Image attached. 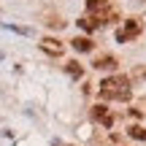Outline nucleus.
I'll use <instances>...</instances> for the list:
<instances>
[{
    "mask_svg": "<svg viewBox=\"0 0 146 146\" xmlns=\"http://www.w3.org/2000/svg\"><path fill=\"white\" fill-rule=\"evenodd\" d=\"M130 78L127 76H108L100 81V98L103 100H130Z\"/></svg>",
    "mask_w": 146,
    "mask_h": 146,
    "instance_id": "nucleus-1",
    "label": "nucleus"
},
{
    "mask_svg": "<svg viewBox=\"0 0 146 146\" xmlns=\"http://www.w3.org/2000/svg\"><path fill=\"white\" fill-rule=\"evenodd\" d=\"M141 22L138 19H127V22H122V27L116 30V41L119 43H127V41H133V38H138L141 35Z\"/></svg>",
    "mask_w": 146,
    "mask_h": 146,
    "instance_id": "nucleus-2",
    "label": "nucleus"
},
{
    "mask_svg": "<svg viewBox=\"0 0 146 146\" xmlns=\"http://www.w3.org/2000/svg\"><path fill=\"white\" fill-rule=\"evenodd\" d=\"M92 116H95L103 127H114V116L108 114V108H106V106H95V108H92Z\"/></svg>",
    "mask_w": 146,
    "mask_h": 146,
    "instance_id": "nucleus-3",
    "label": "nucleus"
},
{
    "mask_svg": "<svg viewBox=\"0 0 146 146\" xmlns=\"http://www.w3.org/2000/svg\"><path fill=\"white\" fill-rule=\"evenodd\" d=\"M116 65H119V62H116V57H111V54H106V57H98V60H95V68H98V70H114Z\"/></svg>",
    "mask_w": 146,
    "mask_h": 146,
    "instance_id": "nucleus-4",
    "label": "nucleus"
},
{
    "mask_svg": "<svg viewBox=\"0 0 146 146\" xmlns=\"http://www.w3.org/2000/svg\"><path fill=\"white\" fill-rule=\"evenodd\" d=\"M41 49H43V52H49V54H62V43L54 41V38H43V41H41Z\"/></svg>",
    "mask_w": 146,
    "mask_h": 146,
    "instance_id": "nucleus-5",
    "label": "nucleus"
},
{
    "mask_svg": "<svg viewBox=\"0 0 146 146\" xmlns=\"http://www.w3.org/2000/svg\"><path fill=\"white\" fill-rule=\"evenodd\" d=\"M70 46L76 49V52H92V41H89V38H73Z\"/></svg>",
    "mask_w": 146,
    "mask_h": 146,
    "instance_id": "nucleus-6",
    "label": "nucleus"
},
{
    "mask_svg": "<svg viewBox=\"0 0 146 146\" xmlns=\"http://www.w3.org/2000/svg\"><path fill=\"white\" fill-rule=\"evenodd\" d=\"M127 133H130V138H138V141H146V130H143V127H138V125H133V127H130Z\"/></svg>",
    "mask_w": 146,
    "mask_h": 146,
    "instance_id": "nucleus-7",
    "label": "nucleus"
},
{
    "mask_svg": "<svg viewBox=\"0 0 146 146\" xmlns=\"http://www.w3.org/2000/svg\"><path fill=\"white\" fill-rule=\"evenodd\" d=\"M68 73H70L73 78H76V76H81V65H78V62H68Z\"/></svg>",
    "mask_w": 146,
    "mask_h": 146,
    "instance_id": "nucleus-8",
    "label": "nucleus"
}]
</instances>
